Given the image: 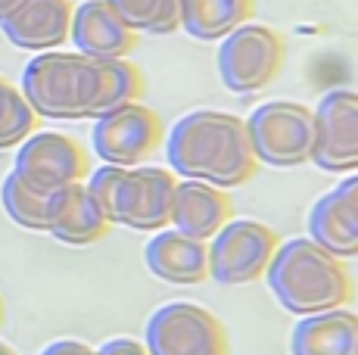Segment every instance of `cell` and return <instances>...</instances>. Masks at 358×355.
<instances>
[{
    "label": "cell",
    "mask_w": 358,
    "mask_h": 355,
    "mask_svg": "<svg viewBox=\"0 0 358 355\" xmlns=\"http://www.w3.org/2000/svg\"><path fill=\"white\" fill-rule=\"evenodd\" d=\"M22 97L34 115L59 122L103 119L141 103L143 72L128 59H94L85 53L44 50L22 69Z\"/></svg>",
    "instance_id": "obj_1"
},
{
    "label": "cell",
    "mask_w": 358,
    "mask_h": 355,
    "mask_svg": "<svg viewBox=\"0 0 358 355\" xmlns=\"http://www.w3.org/2000/svg\"><path fill=\"white\" fill-rule=\"evenodd\" d=\"M165 143L169 172L212 187H240L256 178V156L243 119L218 109H196L171 125Z\"/></svg>",
    "instance_id": "obj_2"
},
{
    "label": "cell",
    "mask_w": 358,
    "mask_h": 355,
    "mask_svg": "<svg viewBox=\"0 0 358 355\" xmlns=\"http://www.w3.org/2000/svg\"><path fill=\"white\" fill-rule=\"evenodd\" d=\"M268 290L290 315H318L352 303V277L346 265L308 237L278 243L265 275Z\"/></svg>",
    "instance_id": "obj_3"
},
{
    "label": "cell",
    "mask_w": 358,
    "mask_h": 355,
    "mask_svg": "<svg viewBox=\"0 0 358 355\" xmlns=\"http://www.w3.org/2000/svg\"><path fill=\"white\" fill-rule=\"evenodd\" d=\"M243 125L256 162L274 168H296L312 159L315 122L308 106L293 100H271L252 109Z\"/></svg>",
    "instance_id": "obj_4"
},
{
    "label": "cell",
    "mask_w": 358,
    "mask_h": 355,
    "mask_svg": "<svg viewBox=\"0 0 358 355\" xmlns=\"http://www.w3.org/2000/svg\"><path fill=\"white\" fill-rule=\"evenodd\" d=\"M284 41L274 29L256 22H243L218 47V78L231 94H256L268 87L284 69Z\"/></svg>",
    "instance_id": "obj_5"
},
{
    "label": "cell",
    "mask_w": 358,
    "mask_h": 355,
    "mask_svg": "<svg viewBox=\"0 0 358 355\" xmlns=\"http://www.w3.org/2000/svg\"><path fill=\"white\" fill-rule=\"evenodd\" d=\"M150 355H231L228 331L209 309L196 303H169L143 327Z\"/></svg>",
    "instance_id": "obj_6"
},
{
    "label": "cell",
    "mask_w": 358,
    "mask_h": 355,
    "mask_svg": "<svg viewBox=\"0 0 358 355\" xmlns=\"http://www.w3.org/2000/svg\"><path fill=\"white\" fill-rule=\"evenodd\" d=\"M278 234L268 224L252 222V218H231L209 247V277L224 287H243L265 275L274 249H278Z\"/></svg>",
    "instance_id": "obj_7"
},
{
    "label": "cell",
    "mask_w": 358,
    "mask_h": 355,
    "mask_svg": "<svg viewBox=\"0 0 358 355\" xmlns=\"http://www.w3.org/2000/svg\"><path fill=\"white\" fill-rule=\"evenodd\" d=\"M13 172L34 194H57L69 184H85V178L91 175V159L85 147L69 134L34 131L19 147Z\"/></svg>",
    "instance_id": "obj_8"
},
{
    "label": "cell",
    "mask_w": 358,
    "mask_h": 355,
    "mask_svg": "<svg viewBox=\"0 0 358 355\" xmlns=\"http://www.w3.org/2000/svg\"><path fill=\"white\" fill-rule=\"evenodd\" d=\"M315 140L312 159L321 172L352 175L358 168V94L352 87H336L312 109Z\"/></svg>",
    "instance_id": "obj_9"
},
{
    "label": "cell",
    "mask_w": 358,
    "mask_h": 355,
    "mask_svg": "<svg viewBox=\"0 0 358 355\" xmlns=\"http://www.w3.org/2000/svg\"><path fill=\"white\" fill-rule=\"evenodd\" d=\"M165 140L162 119L143 103H128L115 113L97 119L91 131V147L103 166L134 168L147 156H153Z\"/></svg>",
    "instance_id": "obj_10"
},
{
    "label": "cell",
    "mask_w": 358,
    "mask_h": 355,
    "mask_svg": "<svg viewBox=\"0 0 358 355\" xmlns=\"http://www.w3.org/2000/svg\"><path fill=\"white\" fill-rule=\"evenodd\" d=\"M178 178L169 168L141 166L128 168L115 200L113 224L131 231H165L171 222V200H175Z\"/></svg>",
    "instance_id": "obj_11"
},
{
    "label": "cell",
    "mask_w": 358,
    "mask_h": 355,
    "mask_svg": "<svg viewBox=\"0 0 358 355\" xmlns=\"http://www.w3.org/2000/svg\"><path fill=\"white\" fill-rule=\"evenodd\" d=\"M352 175L327 190L308 212V240L334 259L358 256V178Z\"/></svg>",
    "instance_id": "obj_12"
},
{
    "label": "cell",
    "mask_w": 358,
    "mask_h": 355,
    "mask_svg": "<svg viewBox=\"0 0 358 355\" xmlns=\"http://www.w3.org/2000/svg\"><path fill=\"white\" fill-rule=\"evenodd\" d=\"M69 38L78 53L94 59H125L137 47V31L109 6V0H85L72 10Z\"/></svg>",
    "instance_id": "obj_13"
},
{
    "label": "cell",
    "mask_w": 358,
    "mask_h": 355,
    "mask_svg": "<svg viewBox=\"0 0 358 355\" xmlns=\"http://www.w3.org/2000/svg\"><path fill=\"white\" fill-rule=\"evenodd\" d=\"M234 218V203L228 190L212 187L203 181H184L175 184V200H171V228L190 240L209 243L218 231Z\"/></svg>",
    "instance_id": "obj_14"
},
{
    "label": "cell",
    "mask_w": 358,
    "mask_h": 355,
    "mask_svg": "<svg viewBox=\"0 0 358 355\" xmlns=\"http://www.w3.org/2000/svg\"><path fill=\"white\" fill-rule=\"evenodd\" d=\"M72 10V0H22L0 22V29H3L6 41L16 44L19 50H59L69 38Z\"/></svg>",
    "instance_id": "obj_15"
},
{
    "label": "cell",
    "mask_w": 358,
    "mask_h": 355,
    "mask_svg": "<svg viewBox=\"0 0 358 355\" xmlns=\"http://www.w3.org/2000/svg\"><path fill=\"white\" fill-rule=\"evenodd\" d=\"M143 262L150 275L169 284L196 287L209 281V247L199 240L171 231H156V237L143 247Z\"/></svg>",
    "instance_id": "obj_16"
},
{
    "label": "cell",
    "mask_w": 358,
    "mask_h": 355,
    "mask_svg": "<svg viewBox=\"0 0 358 355\" xmlns=\"http://www.w3.org/2000/svg\"><path fill=\"white\" fill-rule=\"evenodd\" d=\"M293 355H358V315L330 309L306 315L290 333Z\"/></svg>",
    "instance_id": "obj_17"
},
{
    "label": "cell",
    "mask_w": 358,
    "mask_h": 355,
    "mask_svg": "<svg viewBox=\"0 0 358 355\" xmlns=\"http://www.w3.org/2000/svg\"><path fill=\"white\" fill-rule=\"evenodd\" d=\"M109 218L103 209L94 203L85 184H69V187L57 190V206H53L50 231L47 234L57 237L66 247H87L106 237Z\"/></svg>",
    "instance_id": "obj_18"
},
{
    "label": "cell",
    "mask_w": 358,
    "mask_h": 355,
    "mask_svg": "<svg viewBox=\"0 0 358 355\" xmlns=\"http://www.w3.org/2000/svg\"><path fill=\"white\" fill-rule=\"evenodd\" d=\"M256 0H181L178 6V22L196 41H222L250 22Z\"/></svg>",
    "instance_id": "obj_19"
},
{
    "label": "cell",
    "mask_w": 358,
    "mask_h": 355,
    "mask_svg": "<svg viewBox=\"0 0 358 355\" xmlns=\"http://www.w3.org/2000/svg\"><path fill=\"white\" fill-rule=\"evenodd\" d=\"M0 203H3V212L19 228L34 231V234H47L50 231L57 194H34L16 172H10L3 178V184H0Z\"/></svg>",
    "instance_id": "obj_20"
},
{
    "label": "cell",
    "mask_w": 358,
    "mask_h": 355,
    "mask_svg": "<svg viewBox=\"0 0 358 355\" xmlns=\"http://www.w3.org/2000/svg\"><path fill=\"white\" fill-rule=\"evenodd\" d=\"M109 6L125 19L131 31L171 35V31L181 29V22H178L181 0H109Z\"/></svg>",
    "instance_id": "obj_21"
},
{
    "label": "cell",
    "mask_w": 358,
    "mask_h": 355,
    "mask_svg": "<svg viewBox=\"0 0 358 355\" xmlns=\"http://www.w3.org/2000/svg\"><path fill=\"white\" fill-rule=\"evenodd\" d=\"M34 119L38 115L22 97V91L0 75V150H10L29 138L34 131Z\"/></svg>",
    "instance_id": "obj_22"
},
{
    "label": "cell",
    "mask_w": 358,
    "mask_h": 355,
    "mask_svg": "<svg viewBox=\"0 0 358 355\" xmlns=\"http://www.w3.org/2000/svg\"><path fill=\"white\" fill-rule=\"evenodd\" d=\"M125 172L128 168L122 166H100L97 172H91L87 178V194L94 196V203L103 209V215L109 218L113 224V212H115V200H119V190H122V181H125Z\"/></svg>",
    "instance_id": "obj_23"
},
{
    "label": "cell",
    "mask_w": 358,
    "mask_h": 355,
    "mask_svg": "<svg viewBox=\"0 0 358 355\" xmlns=\"http://www.w3.org/2000/svg\"><path fill=\"white\" fill-rule=\"evenodd\" d=\"M97 355H150V352H147V346L131 337H113L100 346Z\"/></svg>",
    "instance_id": "obj_24"
},
{
    "label": "cell",
    "mask_w": 358,
    "mask_h": 355,
    "mask_svg": "<svg viewBox=\"0 0 358 355\" xmlns=\"http://www.w3.org/2000/svg\"><path fill=\"white\" fill-rule=\"evenodd\" d=\"M41 355H97V349H91V346L81 343V340H57V343H50Z\"/></svg>",
    "instance_id": "obj_25"
},
{
    "label": "cell",
    "mask_w": 358,
    "mask_h": 355,
    "mask_svg": "<svg viewBox=\"0 0 358 355\" xmlns=\"http://www.w3.org/2000/svg\"><path fill=\"white\" fill-rule=\"evenodd\" d=\"M19 3H22V0H0V22H3V19L10 16V13L16 10Z\"/></svg>",
    "instance_id": "obj_26"
},
{
    "label": "cell",
    "mask_w": 358,
    "mask_h": 355,
    "mask_svg": "<svg viewBox=\"0 0 358 355\" xmlns=\"http://www.w3.org/2000/svg\"><path fill=\"white\" fill-rule=\"evenodd\" d=\"M0 355H16V349H13L10 343H3V340H0Z\"/></svg>",
    "instance_id": "obj_27"
},
{
    "label": "cell",
    "mask_w": 358,
    "mask_h": 355,
    "mask_svg": "<svg viewBox=\"0 0 358 355\" xmlns=\"http://www.w3.org/2000/svg\"><path fill=\"white\" fill-rule=\"evenodd\" d=\"M0 324H3V299H0Z\"/></svg>",
    "instance_id": "obj_28"
}]
</instances>
